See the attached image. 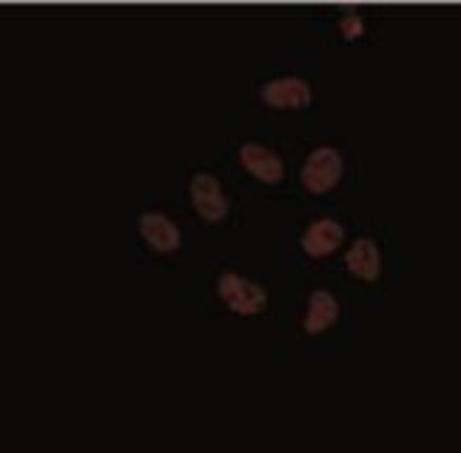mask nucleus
<instances>
[{
    "mask_svg": "<svg viewBox=\"0 0 461 453\" xmlns=\"http://www.w3.org/2000/svg\"><path fill=\"white\" fill-rule=\"evenodd\" d=\"M345 263H348V271L353 276H359V280L365 283H374L379 280V271H382V257H379V246L374 240H357L350 246L348 257H345Z\"/></svg>",
    "mask_w": 461,
    "mask_h": 453,
    "instance_id": "nucleus-8",
    "label": "nucleus"
},
{
    "mask_svg": "<svg viewBox=\"0 0 461 453\" xmlns=\"http://www.w3.org/2000/svg\"><path fill=\"white\" fill-rule=\"evenodd\" d=\"M345 240V229L336 220H319L313 222L311 229L303 237V251L313 259H322L328 254H333L336 249L342 246Z\"/></svg>",
    "mask_w": 461,
    "mask_h": 453,
    "instance_id": "nucleus-7",
    "label": "nucleus"
},
{
    "mask_svg": "<svg viewBox=\"0 0 461 453\" xmlns=\"http://www.w3.org/2000/svg\"><path fill=\"white\" fill-rule=\"evenodd\" d=\"M240 163L248 174H251V177H257L265 186H274L285 177V166H282L279 157L259 143H245L240 149Z\"/></svg>",
    "mask_w": 461,
    "mask_h": 453,
    "instance_id": "nucleus-6",
    "label": "nucleus"
},
{
    "mask_svg": "<svg viewBox=\"0 0 461 453\" xmlns=\"http://www.w3.org/2000/svg\"><path fill=\"white\" fill-rule=\"evenodd\" d=\"M362 32H365V26H362V17L359 14H345L342 17V34H345V41L359 38Z\"/></svg>",
    "mask_w": 461,
    "mask_h": 453,
    "instance_id": "nucleus-10",
    "label": "nucleus"
},
{
    "mask_svg": "<svg viewBox=\"0 0 461 453\" xmlns=\"http://www.w3.org/2000/svg\"><path fill=\"white\" fill-rule=\"evenodd\" d=\"M262 103L271 109H305L313 100V92L305 80L299 77H279L262 86Z\"/></svg>",
    "mask_w": 461,
    "mask_h": 453,
    "instance_id": "nucleus-4",
    "label": "nucleus"
},
{
    "mask_svg": "<svg viewBox=\"0 0 461 453\" xmlns=\"http://www.w3.org/2000/svg\"><path fill=\"white\" fill-rule=\"evenodd\" d=\"M336 320H339V303H336V297L330 291L316 288L311 294V303H308L305 331L308 334H322V331H328Z\"/></svg>",
    "mask_w": 461,
    "mask_h": 453,
    "instance_id": "nucleus-9",
    "label": "nucleus"
},
{
    "mask_svg": "<svg viewBox=\"0 0 461 453\" xmlns=\"http://www.w3.org/2000/svg\"><path fill=\"white\" fill-rule=\"evenodd\" d=\"M217 291L222 303L234 313H242V317H257V313L268 308V291L240 274H222Z\"/></svg>",
    "mask_w": 461,
    "mask_h": 453,
    "instance_id": "nucleus-1",
    "label": "nucleus"
},
{
    "mask_svg": "<svg viewBox=\"0 0 461 453\" xmlns=\"http://www.w3.org/2000/svg\"><path fill=\"white\" fill-rule=\"evenodd\" d=\"M191 205L205 222H220L228 214V197L214 174H194L191 177Z\"/></svg>",
    "mask_w": 461,
    "mask_h": 453,
    "instance_id": "nucleus-3",
    "label": "nucleus"
},
{
    "mask_svg": "<svg viewBox=\"0 0 461 453\" xmlns=\"http://www.w3.org/2000/svg\"><path fill=\"white\" fill-rule=\"evenodd\" d=\"M342 168H345V163H342L339 151L330 146L316 149L303 166V186L311 191V195H328L330 188L339 186Z\"/></svg>",
    "mask_w": 461,
    "mask_h": 453,
    "instance_id": "nucleus-2",
    "label": "nucleus"
},
{
    "mask_svg": "<svg viewBox=\"0 0 461 453\" xmlns=\"http://www.w3.org/2000/svg\"><path fill=\"white\" fill-rule=\"evenodd\" d=\"M140 234L149 242V246L157 251V254H174L180 251V229H176V222L166 214L159 212H146L140 217Z\"/></svg>",
    "mask_w": 461,
    "mask_h": 453,
    "instance_id": "nucleus-5",
    "label": "nucleus"
}]
</instances>
